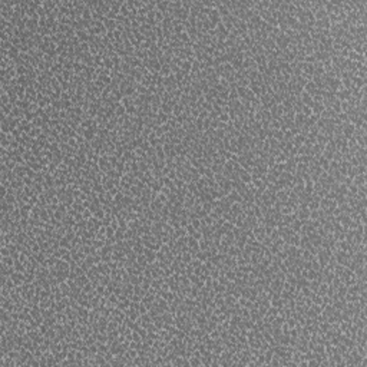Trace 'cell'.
Masks as SVG:
<instances>
[{"label": "cell", "mask_w": 367, "mask_h": 367, "mask_svg": "<svg viewBox=\"0 0 367 367\" xmlns=\"http://www.w3.org/2000/svg\"><path fill=\"white\" fill-rule=\"evenodd\" d=\"M301 227H303V221L298 220L297 217H295L294 220H293V222L290 224V228L293 230V232H298V231L301 230Z\"/></svg>", "instance_id": "7a4b0ae2"}, {"label": "cell", "mask_w": 367, "mask_h": 367, "mask_svg": "<svg viewBox=\"0 0 367 367\" xmlns=\"http://www.w3.org/2000/svg\"><path fill=\"white\" fill-rule=\"evenodd\" d=\"M218 122H222V123H230L231 119H230V113H225L222 112L220 116H218Z\"/></svg>", "instance_id": "5b68a950"}, {"label": "cell", "mask_w": 367, "mask_h": 367, "mask_svg": "<svg viewBox=\"0 0 367 367\" xmlns=\"http://www.w3.org/2000/svg\"><path fill=\"white\" fill-rule=\"evenodd\" d=\"M303 113V115L306 116V118H310V116L313 115V109L310 108V106H306V105H303V108H301V111H300Z\"/></svg>", "instance_id": "277c9868"}, {"label": "cell", "mask_w": 367, "mask_h": 367, "mask_svg": "<svg viewBox=\"0 0 367 367\" xmlns=\"http://www.w3.org/2000/svg\"><path fill=\"white\" fill-rule=\"evenodd\" d=\"M306 135H303V133H297V135H294V138H293V144H294V146H301L304 142H306Z\"/></svg>", "instance_id": "6da1fadb"}, {"label": "cell", "mask_w": 367, "mask_h": 367, "mask_svg": "<svg viewBox=\"0 0 367 367\" xmlns=\"http://www.w3.org/2000/svg\"><path fill=\"white\" fill-rule=\"evenodd\" d=\"M356 171H357V174H360V175H366V172H367V165L359 164V165H356Z\"/></svg>", "instance_id": "8992f818"}, {"label": "cell", "mask_w": 367, "mask_h": 367, "mask_svg": "<svg viewBox=\"0 0 367 367\" xmlns=\"http://www.w3.org/2000/svg\"><path fill=\"white\" fill-rule=\"evenodd\" d=\"M353 184H354L356 187H360V185H364V184H367L366 175H360V174H357V175L353 178Z\"/></svg>", "instance_id": "3957f363"}]
</instances>
